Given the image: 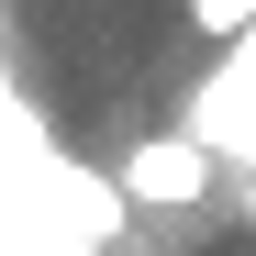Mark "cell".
I'll return each mask as SVG.
<instances>
[{
  "label": "cell",
  "instance_id": "6da1fadb",
  "mask_svg": "<svg viewBox=\"0 0 256 256\" xmlns=\"http://www.w3.org/2000/svg\"><path fill=\"white\" fill-rule=\"evenodd\" d=\"M212 178H223V156H200L190 134H156L122 156V200H145V212H190V200H212Z\"/></svg>",
  "mask_w": 256,
  "mask_h": 256
},
{
  "label": "cell",
  "instance_id": "7a4b0ae2",
  "mask_svg": "<svg viewBox=\"0 0 256 256\" xmlns=\"http://www.w3.org/2000/svg\"><path fill=\"white\" fill-rule=\"evenodd\" d=\"M190 145L200 156H256V34H245V56L212 78V100L190 112Z\"/></svg>",
  "mask_w": 256,
  "mask_h": 256
},
{
  "label": "cell",
  "instance_id": "3957f363",
  "mask_svg": "<svg viewBox=\"0 0 256 256\" xmlns=\"http://www.w3.org/2000/svg\"><path fill=\"white\" fill-rule=\"evenodd\" d=\"M190 34H212V45H245V34H256V0H190Z\"/></svg>",
  "mask_w": 256,
  "mask_h": 256
}]
</instances>
